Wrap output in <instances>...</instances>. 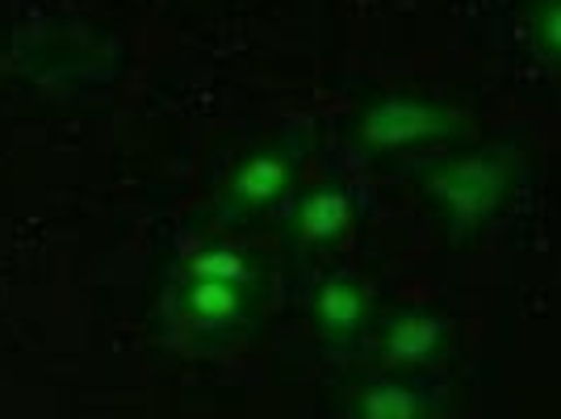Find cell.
I'll use <instances>...</instances> for the list:
<instances>
[{
    "label": "cell",
    "mask_w": 561,
    "mask_h": 419,
    "mask_svg": "<svg viewBox=\"0 0 561 419\" xmlns=\"http://www.w3.org/2000/svg\"><path fill=\"white\" fill-rule=\"evenodd\" d=\"M440 131H445V114L423 101H386L365 117V135L374 147H411V143H427Z\"/></svg>",
    "instance_id": "1"
},
{
    "label": "cell",
    "mask_w": 561,
    "mask_h": 419,
    "mask_svg": "<svg viewBox=\"0 0 561 419\" xmlns=\"http://www.w3.org/2000/svg\"><path fill=\"white\" fill-rule=\"evenodd\" d=\"M503 193V172L491 160H466L457 168H448L440 181V197L445 206L457 214H486Z\"/></svg>",
    "instance_id": "2"
},
{
    "label": "cell",
    "mask_w": 561,
    "mask_h": 419,
    "mask_svg": "<svg viewBox=\"0 0 561 419\" xmlns=\"http://www.w3.org/2000/svg\"><path fill=\"white\" fill-rule=\"evenodd\" d=\"M319 319L331 331H352V327L365 319V294L360 285L348 278H335L319 290Z\"/></svg>",
    "instance_id": "3"
},
{
    "label": "cell",
    "mask_w": 561,
    "mask_h": 419,
    "mask_svg": "<svg viewBox=\"0 0 561 419\" xmlns=\"http://www.w3.org/2000/svg\"><path fill=\"white\" fill-rule=\"evenodd\" d=\"M243 306V294H239V281H214V278H197L193 290H188V310L202 319V324H227L239 315Z\"/></svg>",
    "instance_id": "4"
},
{
    "label": "cell",
    "mask_w": 561,
    "mask_h": 419,
    "mask_svg": "<svg viewBox=\"0 0 561 419\" xmlns=\"http://www.w3.org/2000/svg\"><path fill=\"white\" fill-rule=\"evenodd\" d=\"M289 181V168L277 160V156H256V160H248L239 168V177H234V193L243 197V202H273L280 189Z\"/></svg>",
    "instance_id": "5"
},
{
    "label": "cell",
    "mask_w": 561,
    "mask_h": 419,
    "mask_svg": "<svg viewBox=\"0 0 561 419\" xmlns=\"http://www.w3.org/2000/svg\"><path fill=\"white\" fill-rule=\"evenodd\" d=\"M436 344H440V319L432 315H407L390 331V356L398 361H423Z\"/></svg>",
    "instance_id": "6"
},
{
    "label": "cell",
    "mask_w": 561,
    "mask_h": 419,
    "mask_svg": "<svg viewBox=\"0 0 561 419\" xmlns=\"http://www.w3.org/2000/svg\"><path fill=\"white\" fill-rule=\"evenodd\" d=\"M348 227V197L335 193V189H323L314 193L302 210V231L306 239H335V235Z\"/></svg>",
    "instance_id": "7"
},
{
    "label": "cell",
    "mask_w": 561,
    "mask_h": 419,
    "mask_svg": "<svg viewBox=\"0 0 561 419\" xmlns=\"http://www.w3.org/2000/svg\"><path fill=\"white\" fill-rule=\"evenodd\" d=\"M415 411H420V398L411 395L407 386H398V382L374 386L365 395V419H415Z\"/></svg>",
    "instance_id": "8"
},
{
    "label": "cell",
    "mask_w": 561,
    "mask_h": 419,
    "mask_svg": "<svg viewBox=\"0 0 561 419\" xmlns=\"http://www.w3.org/2000/svg\"><path fill=\"white\" fill-rule=\"evenodd\" d=\"M193 278H214V281H243V260L218 248V252H202L193 260Z\"/></svg>",
    "instance_id": "9"
},
{
    "label": "cell",
    "mask_w": 561,
    "mask_h": 419,
    "mask_svg": "<svg viewBox=\"0 0 561 419\" xmlns=\"http://www.w3.org/2000/svg\"><path fill=\"white\" fill-rule=\"evenodd\" d=\"M540 43L549 55H558L561 59V4H553L545 18H540Z\"/></svg>",
    "instance_id": "10"
}]
</instances>
